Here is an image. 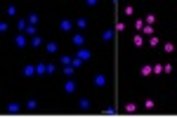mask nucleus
I'll use <instances>...</instances> for the list:
<instances>
[{
    "mask_svg": "<svg viewBox=\"0 0 177 118\" xmlns=\"http://www.w3.org/2000/svg\"><path fill=\"white\" fill-rule=\"evenodd\" d=\"M73 26H76V24H73V22H69V19H61V22H59V28H61L64 33L73 31Z\"/></svg>",
    "mask_w": 177,
    "mask_h": 118,
    "instance_id": "f257e3e1",
    "label": "nucleus"
},
{
    "mask_svg": "<svg viewBox=\"0 0 177 118\" xmlns=\"http://www.w3.org/2000/svg\"><path fill=\"white\" fill-rule=\"evenodd\" d=\"M71 66H73V69H81V66H83V59L73 57V64H71Z\"/></svg>",
    "mask_w": 177,
    "mask_h": 118,
    "instance_id": "c85d7f7f",
    "label": "nucleus"
},
{
    "mask_svg": "<svg viewBox=\"0 0 177 118\" xmlns=\"http://www.w3.org/2000/svg\"><path fill=\"white\" fill-rule=\"evenodd\" d=\"M59 61H61V66H71V64H73V57H69V54H64V57L59 59Z\"/></svg>",
    "mask_w": 177,
    "mask_h": 118,
    "instance_id": "2eb2a0df",
    "label": "nucleus"
},
{
    "mask_svg": "<svg viewBox=\"0 0 177 118\" xmlns=\"http://www.w3.org/2000/svg\"><path fill=\"white\" fill-rule=\"evenodd\" d=\"M78 109H81V111H87V109H90V102H87V99H81V102H78Z\"/></svg>",
    "mask_w": 177,
    "mask_h": 118,
    "instance_id": "5701e85b",
    "label": "nucleus"
},
{
    "mask_svg": "<svg viewBox=\"0 0 177 118\" xmlns=\"http://www.w3.org/2000/svg\"><path fill=\"white\" fill-rule=\"evenodd\" d=\"M14 12H17V7H14V5L7 7V14H10V17H14Z\"/></svg>",
    "mask_w": 177,
    "mask_h": 118,
    "instance_id": "473e14b6",
    "label": "nucleus"
},
{
    "mask_svg": "<svg viewBox=\"0 0 177 118\" xmlns=\"http://www.w3.org/2000/svg\"><path fill=\"white\" fill-rule=\"evenodd\" d=\"M26 109H38V102H36V99H28V102H26Z\"/></svg>",
    "mask_w": 177,
    "mask_h": 118,
    "instance_id": "7c9ffc66",
    "label": "nucleus"
},
{
    "mask_svg": "<svg viewBox=\"0 0 177 118\" xmlns=\"http://www.w3.org/2000/svg\"><path fill=\"white\" fill-rule=\"evenodd\" d=\"M76 57H78V59H83V61H87V59L92 57V52H90V50H85V47H81L78 52H76Z\"/></svg>",
    "mask_w": 177,
    "mask_h": 118,
    "instance_id": "7ed1b4c3",
    "label": "nucleus"
},
{
    "mask_svg": "<svg viewBox=\"0 0 177 118\" xmlns=\"http://www.w3.org/2000/svg\"><path fill=\"white\" fill-rule=\"evenodd\" d=\"M73 73H76L73 66H64V76H66V78H73Z\"/></svg>",
    "mask_w": 177,
    "mask_h": 118,
    "instance_id": "412c9836",
    "label": "nucleus"
},
{
    "mask_svg": "<svg viewBox=\"0 0 177 118\" xmlns=\"http://www.w3.org/2000/svg\"><path fill=\"white\" fill-rule=\"evenodd\" d=\"M71 43H73V45H76V47L81 50V47H83V45H85V38H83V33H76V36H73V38H71Z\"/></svg>",
    "mask_w": 177,
    "mask_h": 118,
    "instance_id": "f03ea898",
    "label": "nucleus"
},
{
    "mask_svg": "<svg viewBox=\"0 0 177 118\" xmlns=\"http://www.w3.org/2000/svg\"><path fill=\"white\" fill-rule=\"evenodd\" d=\"M14 45H17L19 50H22V47H26V33H19V36L14 38Z\"/></svg>",
    "mask_w": 177,
    "mask_h": 118,
    "instance_id": "20e7f679",
    "label": "nucleus"
},
{
    "mask_svg": "<svg viewBox=\"0 0 177 118\" xmlns=\"http://www.w3.org/2000/svg\"><path fill=\"white\" fill-rule=\"evenodd\" d=\"M154 22H156V14H146V17H144V24H149V26H154Z\"/></svg>",
    "mask_w": 177,
    "mask_h": 118,
    "instance_id": "b1692460",
    "label": "nucleus"
},
{
    "mask_svg": "<svg viewBox=\"0 0 177 118\" xmlns=\"http://www.w3.org/2000/svg\"><path fill=\"white\" fill-rule=\"evenodd\" d=\"M43 73H47V66L45 64H36V76H43Z\"/></svg>",
    "mask_w": 177,
    "mask_h": 118,
    "instance_id": "dca6fc26",
    "label": "nucleus"
},
{
    "mask_svg": "<svg viewBox=\"0 0 177 118\" xmlns=\"http://www.w3.org/2000/svg\"><path fill=\"white\" fill-rule=\"evenodd\" d=\"M116 31L123 33V31H125V24H123V22H116Z\"/></svg>",
    "mask_w": 177,
    "mask_h": 118,
    "instance_id": "2f4dec72",
    "label": "nucleus"
},
{
    "mask_svg": "<svg viewBox=\"0 0 177 118\" xmlns=\"http://www.w3.org/2000/svg\"><path fill=\"white\" fill-rule=\"evenodd\" d=\"M26 36H28V38L38 36V33H36V26H31V24H28V28H26Z\"/></svg>",
    "mask_w": 177,
    "mask_h": 118,
    "instance_id": "a878e982",
    "label": "nucleus"
},
{
    "mask_svg": "<svg viewBox=\"0 0 177 118\" xmlns=\"http://www.w3.org/2000/svg\"><path fill=\"white\" fill-rule=\"evenodd\" d=\"M146 43H149L151 47H158V36H151L149 40H146Z\"/></svg>",
    "mask_w": 177,
    "mask_h": 118,
    "instance_id": "393cba45",
    "label": "nucleus"
},
{
    "mask_svg": "<svg viewBox=\"0 0 177 118\" xmlns=\"http://www.w3.org/2000/svg\"><path fill=\"white\" fill-rule=\"evenodd\" d=\"M7 111H10V113H19V111H22V104H17V102L7 104Z\"/></svg>",
    "mask_w": 177,
    "mask_h": 118,
    "instance_id": "1a4fd4ad",
    "label": "nucleus"
},
{
    "mask_svg": "<svg viewBox=\"0 0 177 118\" xmlns=\"http://www.w3.org/2000/svg\"><path fill=\"white\" fill-rule=\"evenodd\" d=\"M142 36H149V38H151V36H154V26H149V24H146V26L142 28Z\"/></svg>",
    "mask_w": 177,
    "mask_h": 118,
    "instance_id": "6ab92c4d",
    "label": "nucleus"
},
{
    "mask_svg": "<svg viewBox=\"0 0 177 118\" xmlns=\"http://www.w3.org/2000/svg\"><path fill=\"white\" fill-rule=\"evenodd\" d=\"M123 111H128V113H135V111H137V104H135V102H128V104L123 106Z\"/></svg>",
    "mask_w": 177,
    "mask_h": 118,
    "instance_id": "ddd939ff",
    "label": "nucleus"
},
{
    "mask_svg": "<svg viewBox=\"0 0 177 118\" xmlns=\"http://www.w3.org/2000/svg\"><path fill=\"white\" fill-rule=\"evenodd\" d=\"M154 73H156V76H161V73H165V71H163L161 64H154Z\"/></svg>",
    "mask_w": 177,
    "mask_h": 118,
    "instance_id": "c756f323",
    "label": "nucleus"
},
{
    "mask_svg": "<svg viewBox=\"0 0 177 118\" xmlns=\"http://www.w3.org/2000/svg\"><path fill=\"white\" fill-rule=\"evenodd\" d=\"M144 19H135V28H137V33H142V28H144Z\"/></svg>",
    "mask_w": 177,
    "mask_h": 118,
    "instance_id": "f3484780",
    "label": "nucleus"
},
{
    "mask_svg": "<svg viewBox=\"0 0 177 118\" xmlns=\"http://www.w3.org/2000/svg\"><path fill=\"white\" fill-rule=\"evenodd\" d=\"M151 73H154V66H149V64L142 66V76H151Z\"/></svg>",
    "mask_w": 177,
    "mask_h": 118,
    "instance_id": "4be33fe9",
    "label": "nucleus"
},
{
    "mask_svg": "<svg viewBox=\"0 0 177 118\" xmlns=\"http://www.w3.org/2000/svg\"><path fill=\"white\" fill-rule=\"evenodd\" d=\"M144 43H146V40H144V36H142V33H137V36L132 38V45H135V47H142Z\"/></svg>",
    "mask_w": 177,
    "mask_h": 118,
    "instance_id": "0eeeda50",
    "label": "nucleus"
},
{
    "mask_svg": "<svg viewBox=\"0 0 177 118\" xmlns=\"http://www.w3.org/2000/svg\"><path fill=\"white\" fill-rule=\"evenodd\" d=\"M17 28H19V33H26V28H28L26 19H19V22H17Z\"/></svg>",
    "mask_w": 177,
    "mask_h": 118,
    "instance_id": "f8f14e48",
    "label": "nucleus"
},
{
    "mask_svg": "<svg viewBox=\"0 0 177 118\" xmlns=\"http://www.w3.org/2000/svg\"><path fill=\"white\" fill-rule=\"evenodd\" d=\"M45 50H47L50 54H57V52H59V45H57V43H52V40H50V43L45 45Z\"/></svg>",
    "mask_w": 177,
    "mask_h": 118,
    "instance_id": "6e6552de",
    "label": "nucleus"
},
{
    "mask_svg": "<svg viewBox=\"0 0 177 118\" xmlns=\"http://www.w3.org/2000/svg\"><path fill=\"white\" fill-rule=\"evenodd\" d=\"M64 90H66V95H73V92H76V83H73V81H66Z\"/></svg>",
    "mask_w": 177,
    "mask_h": 118,
    "instance_id": "9d476101",
    "label": "nucleus"
},
{
    "mask_svg": "<svg viewBox=\"0 0 177 118\" xmlns=\"http://www.w3.org/2000/svg\"><path fill=\"white\" fill-rule=\"evenodd\" d=\"M113 38V31H104V40H111Z\"/></svg>",
    "mask_w": 177,
    "mask_h": 118,
    "instance_id": "72a5a7b5",
    "label": "nucleus"
},
{
    "mask_svg": "<svg viewBox=\"0 0 177 118\" xmlns=\"http://www.w3.org/2000/svg\"><path fill=\"white\" fill-rule=\"evenodd\" d=\"M28 43H31L33 47H40V45H43V38H40V36H33L31 40H28Z\"/></svg>",
    "mask_w": 177,
    "mask_h": 118,
    "instance_id": "4468645a",
    "label": "nucleus"
},
{
    "mask_svg": "<svg viewBox=\"0 0 177 118\" xmlns=\"http://www.w3.org/2000/svg\"><path fill=\"white\" fill-rule=\"evenodd\" d=\"M38 19H40V17H38L36 12H33V14H28V19H26V22L31 24V26H36V24H38Z\"/></svg>",
    "mask_w": 177,
    "mask_h": 118,
    "instance_id": "a211bd4d",
    "label": "nucleus"
},
{
    "mask_svg": "<svg viewBox=\"0 0 177 118\" xmlns=\"http://www.w3.org/2000/svg\"><path fill=\"white\" fill-rule=\"evenodd\" d=\"M22 73H24V76H26V78H31V76H36V66H31V64H26V66H24V69H22Z\"/></svg>",
    "mask_w": 177,
    "mask_h": 118,
    "instance_id": "423d86ee",
    "label": "nucleus"
},
{
    "mask_svg": "<svg viewBox=\"0 0 177 118\" xmlns=\"http://www.w3.org/2000/svg\"><path fill=\"white\" fill-rule=\"evenodd\" d=\"M123 14H125V17H132V14H135V7H132V5H128V7L123 10Z\"/></svg>",
    "mask_w": 177,
    "mask_h": 118,
    "instance_id": "bb28decb",
    "label": "nucleus"
},
{
    "mask_svg": "<svg viewBox=\"0 0 177 118\" xmlns=\"http://www.w3.org/2000/svg\"><path fill=\"white\" fill-rule=\"evenodd\" d=\"M154 106H156V102L151 99V97H149V99H144V109H154Z\"/></svg>",
    "mask_w": 177,
    "mask_h": 118,
    "instance_id": "cd10ccee",
    "label": "nucleus"
},
{
    "mask_svg": "<svg viewBox=\"0 0 177 118\" xmlns=\"http://www.w3.org/2000/svg\"><path fill=\"white\" fill-rule=\"evenodd\" d=\"M92 83H95V87H104V85H106V76H104V73L95 76V81H92Z\"/></svg>",
    "mask_w": 177,
    "mask_h": 118,
    "instance_id": "39448f33",
    "label": "nucleus"
},
{
    "mask_svg": "<svg viewBox=\"0 0 177 118\" xmlns=\"http://www.w3.org/2000/svg\"><path fill=\"white\" fill-rule=\"evenodd\" d=\"M163 52L172 54V52H175V43H165V45H163Z\"/></svg>",
    "mask_w": 177,
    "mask_h": 118,
    "instance_id": "aec40b11",
    "label": "nucleus"
},
{
    "mask_svg": "<svg viewBox=\"0 0 177 118\" xmlns=\"http://www.w3.org/2000/svg\"><path fill=\"white\" fill-rule=\"evenodd\" d=\"M76 28H78V31H85V26H87V22H85V19H83V17H81V19H76Z\"/></svg>",
    "mask_w": 177,
    "mask_h": 118,
    "instance_id": "9b49d317",
    "label": "nucleus"
}]
</instances>
